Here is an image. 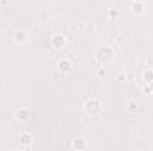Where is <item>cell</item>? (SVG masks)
<instances>
[{"instance_id":"obj_15","label":"cell","mask_w":153,"mask_h":151,"mask_svg":"<svg viewBox=\"0 0 153 151\" xmlns=\"http://www.w3.org/2000/svg\"><path fill=\"white\" fill-rule=\"evenodd\" d=\"M119 78H121L123 82H128V78H130V73H121V75H119Z\"/></svg>"},{"instance_id":"obj_5","label":"cell","mask_w":153,"mask_h":151,"mask_svg":"<svg viewBox=\"0 0 153 151\" xmlns=\"http://www.w3.org/2000/svg\"><path fill=\"white\" fill-rule=\"evenodd\" d=\"M13 41H14L16 44H25V43L29 41V32L23 30V29L14 30V34H13Z\"/></svg>"},{"instance_id":"obj_2","label":"cell","mask_w":153,"mask_h":151,"mask_svg":"<svg viewBox=\"0 0 153 151\" xmlns=\"http://www.w3.org/2000/svg\"><path fill=\"white\" fill-rule=\"evenodd\" d=\"M114 59V50L111 46H100L98 52H96V61L100 64H107Z\"/></svg>"},{"instance_id":"obj_13","label":"cell","mask_w":153,"mask_h":151,"mask_svg":"<svg viewBox=\"0 0 153 151\" xmlns=\"http://www.w3.org/2000/svg\"><path fill=\"white\" fill-rule=\"evenodd\" d=\"M96 76H98V78H105V76H107V70H105L103 66H98V70H96Z\"/></svg>"},{"instance_id":"obj_11","label":"cell","mask_w":153,"mask_h":151,"mask_svg":"<svg viewBox=\"0 0 153 151\" xmlns=\"http://www.w3.org/2000/svg\"><path fill=\"white\" fill-rule=\"evenodd\" d=\"M71 148H73V150H85V148H87V142L82 141V139H76V141L71 142Z\"/></svg>"},{"instance_id":"obj_7","label":"cell","mask_w":153,"mask_h":151,"mask_svg":"<svg viewBox=\"0 0 153 151\" xmlns=\"http://www.w3.org/2000/svg\"><path fill=\"white\" fill-rule=\"evenodd\" d=\"M144 9H146V7H144V2H143V0H134L132 5H130V11H132L134 14H139V16L144 13Z\"/></svg>"},{"instance_id":"obj_9","label":"cell","mask_w":153,"mask_h":151,"mask_svg":"<svg viewBox=\"0 0 153 151\" xmlns=\"http://www.w3.org/2000/svg\"><path fill=\"white\" fill-rule=\"evenodd\" d=\"M143 82H144V84L153 82V68H148V70L143 71Z\"/></svg>"},{"instance_id":"obj_4","label":"cell","mask_w":153,"mask_h":151,"mask_svg":"<svg viewBox=\"0 0 153 151\" xmlns=\"http://www.w3.org/2000/svg\"><path fill=\"white\" fill-rule=\"evenodd\" d=\"M66 44H68V39H66V36H62V34H57V36H53V38L50 39V46L53 50H62Z\"/></svg>"},{"instance_id":"obj_8","label":"cell","mask_w":153,"mask_h":151,"mask_svg":"<svg viewBox=\"0 0 153 151\" xmlns=\"http://www.w3.org/2000/svg\"><path fill=\"white\" fill-rule=\"evenodd\" d=\"M14 117H16L20 123H25V121L30 117V112H29L27 109H18V110L14 112Z\"/></svg>"},{"instance_id":"obj_10","label":"cell","mask_w":153,"mask_h":151,"mask_svg":"<svg viewBox=\"0 0 153 151\" xmlns=\"http://www.w3.org/2000/svg\"><path fill=\"white\" fill-rule=\"evenodd\" d=\"M125 109H126V112H137V109H139V103H137V101H135V100H130V101H126V107H125Z\"/></svg>"},{"instance_id":"obj_6","label":"cell","mask_w":153,"mask_h":151,"mask_svg":"<svg viewBox=\"0 0 153 151\" xmlns=\"http://www.w3.org/2000/svg\"><path fill=\"white\" fill-rule=\"evenodd\" d=\"M30 144H32V133L30 132H25L20 135V148L22 150H30Z\"/></svg>"},{"instance_id":"obj_17","label":"cell","mask_w":153,"mask_h":151,"mask_svg":"<svg viewBox=\"0 0 153 151\" xmlns=\"http://www.w3.org/2000/svg\"><path fill=\"white\" fill-rule=\"evenodd\" d=\"M130 2H134V0H130Z\"/></svg>"},{"instance_id":"obj_14","label":"cell","mask_w":153,"mask_h":151,"mask_svg":"<svg viewBox=\"0 0 153 151\" xmlns=\"http://www.w3.org/2000/svg\"><path fill=\"white\" fill-rule=\"evenodd\" d=\"M143 91H144V94H153V82H150V84H146Z\"/></svg>"},{"instance_id":"obj_12","label":"cell","mask_w":153,"mask_h":151,"mask_svg":"<svg viewBox=\"0 0 153 151\" xmlns=\"http://www.w3.org/2000/svg\"><path fill=\"white\" fill-rule=\"evenodd\" d=\"M109 18H111V20H117V18H119V11H117L116 7H111V9H109Z\"/></svg>"},{"instance_id":"obj_16","label":"cell","mask_w":153,"mask_h":151,"mask_svg":"<svg viewBox=\"0 0 153 151\" xmlns=\"http://www.w3.org/2000/svg\"><path fill=\"white\" fill-rule=\"evenodd\" d=\"M146 62H148V66H150V68H153V57H150V59H148Z\"/></svg>"},{"instance_id":"obj_1","label":"cell","mask_w":153,"mask_h":151,"mask_svg":"<svg viewBox=\"0 0 153 151\" xmlns=\"http://www.w3.org/2000/svg\"><path fill=\"white\" fill-rule=\"evenodd\" d=\"M102 109H103V105H102V101H100L98 98H89V100L85 101V105H84V112L87 114L89 117L100 115V114H102Z\"/></svg>"},{"instance_id":"obj_3","label":"cell","mask_w":153,"mask_h":151,"mask_svg":"<svg viewBox=\"0 0 153 151\" xmlns=\"http://www.w3.org/2000/svg\"><path fill=\"white\" fill-rule=\"evenodd\" d=\"M73 59H68V57H64V59H59L57 61V71L59 73H62V75H66V73H71L73 71Z\"/></svg>"}]
</instances>
